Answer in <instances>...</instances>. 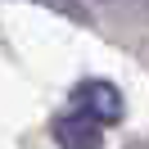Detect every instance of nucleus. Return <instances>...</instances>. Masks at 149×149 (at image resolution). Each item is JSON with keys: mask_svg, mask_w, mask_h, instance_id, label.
<instances>
[{"mask_svg": "<svg viewBox=\"0 0 149 149\" xmlns=\"http://www.w3.org/2000/svg\"><path fill=\"white\" fill-rule=\"evenodd\" d=\"M54 140L59 149H104V127L81 113H63L54 118Z\"/></svg>", "mask_w": 149, "mask_h": 149, "instance_id": "nucleus-2", "label": "nucleus"}, {"mask_svg": "<svg viewBox=\"0 0 149 149\" xmlns=\"http://www.w3.org/2000/svg\"><path fill=\"white\" fill-rule=\"evenodd\" d=\"M72 109L81 113V118L109 127V122H122V95H118V86H113V81L91 77V81H81V86L72 91Z\"/></svg>", "mask_w": 149, "mask_h": 149, "instance_id": "nucleus-1", "label": "nucleus"}]
</instances>
